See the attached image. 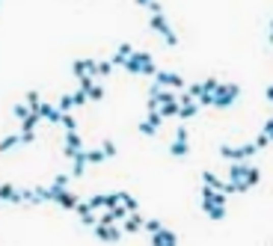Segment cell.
I'll return each instance as SVG.
<instances>
[{
  "label": "cell",
  "mask_w": 273,
  "mask_h": 246,
  "mask_svg": "<svg viewBox=\"0 0 273 246\" xmlns=\"http://www.w3.org/2000/svg\"><path fill=\"white\" fill-rule=\"evenodd\" d=\"M226 205H229V196L226 193L211 190V187H202V211L208 213L211 223H223V220H226Z\"/></svg>",
  "instance_id": "obj_1"
},
{
  "label": "cell",
  "mask_w": 273,
  "mask_h": 246,
  "mask_svg": "<svg viewBox=\"0 0 273 246\" xmlns=\"http://www.w3.org/2000/svg\"><path fill=\"white\" fill-rule=\"evenodd\" d=\"M128 74H143V77H154L157 74V66H154V56L149 51H134L128 56V63L122 66Z\"/></svg>",
  "instance_id": "obj_2"
},
{
  "label": "cell",
  "mask_w": 273,
  "mask_h": 246,
  "mask_svg": "<svg viewBox=\"0 0 273 246\" xmlns=\"http://www.w3.org/2000/svg\"><path fill=\"white\" fill-rule=\"evenodd\" d=\"M258 148L256 142H247V145H229V142H223L220 145V158L229 160V163H247L250 158H256Z\"/></svg>",
  "instance_id": "obj_3"
},
{
  "label": "cell",
  "mask_w": 273,
  "mask_h": 246,
  "mask_svg": "<svg viewBox=\"0 0 273 246\" xmlns=\"http://www.w3.org/2000/svg\"><path fill=\"white\" fill-rule=\"evenodd\" d=\"M240 98V86L238 83H232V80H220V86L214 92V107L217 110H226V107H232L235 101Z\"/></svg>",
  "instance_id": "obj_4"
},
{
  "label": "cell",
  "mask_w": 273,
  "mask_h": 246,
  "mask_svg": "<svg viewBox=\"0 0 273 246\" xmlns=\"http://www.w3.org/2000/svg\"><path fill=\"white\" fill-rule=\"evenodd\" d=\"M149 27H152L154 33L160 36V39H163L170 48H175V45H178V33L172 30V24L167 21V15H163V12H160V15H149Z\"/></svg>",
  "instance_id": "obj_5"
},
{
  "label": "cell",
  "mask_w": 273,
  "mask_h": 246,
  "mask_svg": "<svg viewBox=\"0 0 273 246\" xmlns=\"http://www.w3.org/2000/svg\"><path fill=\"white\" fill-rule=\"evenodd\" d=\"M253 169H256V166H253L250 160H247V163H229V175H226V181H229V184H240L243 193H250V190H247V178H250Z\"/></svg>",
  "instance_id": "obj_6"
},
{
  "label": "cell",
  "mask_w": 273,
  "mask_h": 246,
  "mask_svg": "<svg viewBox=\"0 0 273 246\" xmlns=\"http://www.w3.org/2000/svg\"><path fill=\"white\" fill-rule=\"evenodd\" d=\"M154 83H157L160 89H172V92H184V89H187V83H184L181 74H175V71H163V69L154 74Z\"/></svg>",
  "instance_id": "obj_7"
},
{
  "label": "cell",
  "mask_w": 273,
  "mask_h": 246,
  "mask_svg": "<svg viewBox=\"0 0 273 246\" xmlns=\"http://www.w3.org/2000/svg\"><path fill=\"white\" fill-rule=\"evenodd\" d=\"M199 110H202V107L196 104V98H190L187 92H178V119H181V122L193 119Z\"/></svg>",
  "instance_id": "obj_8"
},
{
  "label": "cell",
  "mask_w": 273,
  "mask_h": 246,
  "mask_svg": "<svg viewBox=\"0 0 273 246\" xmlns=\"http://www.w3.org/2000/svg\"><path fill=\"white\" fill-rule=\"evenodd\" d=\"M33 140H36V134H9V137L0 140V155H6L12 148H21V145H30Z\"/></svg>",
  "instance_id": "obj_9"
},
{
  "label": "cell",
  "mask_w": 273,
  "mask_h": 246,
  "mask_svg": "<svg viewBox=\"0 0 273 246\" xmlns=\"http://www.w3.org/2000/svg\"><path fill=\"white\" fill-rule=\"evenodd\" d=\"M71 71H74V77H98V59H92V56H80V59H74L71 63Z\"/></svg>",
  "instance_id": "obj_10"
},
{
  "label": "cell",
  "mask_w": 273,
  "mask_h": 246,
  "mask_svg": "<svg viewBox=\"0 0 273 246\" xmlns=\"http://www.w3.org/2000/svg\"><path fill=\"white\" fill-rule=\"evenodd\" d=\"M84 151V140H80V134L74 131V134H66V145H63V158L66 160H74L77 155Z\"/></svg>",
  "instance_id": "obj_11"
},
{
  "label": "cell",
  "mask_w": 273,
  "mask_h": 246,
  "mask_svg": "<svg viewBox=\"0 0 273 246\" xmlns=\"http://www.w3.org/2000/svg\"><path fill=\"white\" fill-rule=\"evenodd\" d=\"M95 237L98 240H104V243H119L122 240V229L119 226H95Z\"/></svg>",
  "instance_id": "obj_12"
},
{
  "label": "cell",
  "mask_w": 273,
  "mask_h": 246,
  "mask_svg": "<svg viewBox=\"0 0 273 246\" xmlns=\"http://www.w3.org/2000/svg\"><path fill=\"white\" fill-rule=\"evenodd\" d=\"M53 202H57L63 211H74V208L80 205V199L71 193V190H53Z\"/></svg>",
  "instance_id": "obj_13"
},
{
  "label": "cell",
  "mask_w": 273,
  "mask_h": 246,
  "mask_svg": "<svg viewBox=\"0 0 273 246\" xmlns=\"http://www.w3.org/2000/svg\"><path fill=\"white\" fill-rule=\"evenodd\" d=\"M0 202L21 205V202H24V190H18L15 184H0Z\"/></svg>",
  "instance_id": "obj_14"
},
{
  "label": "cell",
  "mask_w": 273,
  "mask_h": 246,
  "mask_svg": "<svg viewBox=\"0 0 273 246\" xmlns=\"http://www.w3.org/2000/svg\"><path fill=\"white\" fill-rule=\"evenodd\" d=\"M152 246H178V234L163 226L157 234H152Z\"/></svg>",
  "instance_id": "obj_15"
},
{
  "label": "cell",
  "mask_w": 273,
  "mask_h": 246,
  "mask_svg": "<svg viewBox=\"0 0 273 246\" xmlns=\"http://www.w3.org/2000/svg\"><path fill=\"white\" fill-rule=\"evenodd\" d=\"M143 226H146V220H143V213L137 211V213H128V217H125V226H122V231L134 234V231H140Z\"/></svg>",
  "instance_id": "obj_16"
},
{
  "label": "cell",
  "mask_w": 273,
  "mask_h": 246,
  "mask_svg": "<svg viewBox=\"0 0 273 246\" xmlns=\"http://www.w3.org/2000/svg\"><path fill=\"white\" fill-rule=\"evenodd\" d=\"M131 53H134V48H131V45H128V42H122L119 48H116V53H113V56H110V63H113V66H125V63H128V56H131Z\"/></svg>",
  "instance_id": "obj_17"
},
{
  "label": "cell",
  "mask_w": 273,
  "mask_h": 246,
  "mask_svg": "<svg viewBox=\"0 0 273 246\" xmlns=\"http://www.w3.org/2000/svg\"><path fill=\"white\" fill-rule=\"evenodd\" d=\"M202 187H211V190H220V193H223V187H226V178L214 175V172H202Z\"/></svg>",
  "instance_id": "obj_18"
},
{
  "label": "cell",
  "mask_w": 273,
  "mask_h": 246,
  "mask_svg": "<svg viewBox=\"0 0 273 246\" xmlns=\"http://www.w3.org/2000/svg\"><path fill=\"white\" fill-rule=\"evenodd\" d=\"M42 119H48L51 125H60L63 122V113H60L53 104H45V101H42Z\"/></svg>",
  "instance_id": "obj_19"
},
{
  "label": "cell",
  "mask_w": 273,
  "mask_h": 246,
  "mask_svg": "<svg viewBox=\"0 0 273 246\" xmlns=\"http://www.w3.org/2000/svg\"><path fill=\"white\" fill-rule=\"evenodd\" d=\"M170 155H172V158H187V155H190V140H172Z\"/></svg>",
  "instance_id": "obj_20"
},
{
  "label": "cell",
  "mask_w": 273,
  "mask_h": 246,
  "mask_svg": "<svg viewBox=\"0 0 273 246\" xmlns=\"http://www.w3.org/2000/svg\"><path fill=\"white\" fill-rule=\"evenodd\" d=\"M86 166H89V163H86V151H80L77 158L71 160V178H80L86 172Z\"/></svg>",
  "instance_id": "obj_21"
},
{
  "label": "cell",
  "mask_w": 273,
  "mask_h": 246,
  "mask_svg": "<svg viewBox=\"0 0 273 246\" xmlns=\"http://www.w3.org/2000/svg\"><path fill=\"white\" fill-rule=\"evenodd\" d=\"M119 205H122L128 213H137V211H140V202H137L131 193H119Z\"/></svg>",
  "instance_id": "obj_22"
},
{
  "label": "cell",
  "mask_w": 273,
  "mask_h": 246,
  "mask_svg": "<svg viewBox=\"0 0 273 246\" xmlns=\"http://www.w3.org/2000/svg\"><path fill=\"white\" fill-rule=\"evenodd\" d=\"M57 110H60V113H63V116H66V113H71V110H74V101H71V92H66V95H60V101H57Z\"/></svg>",
  "instance_id": "obj_23"
},
{
  "label": "cell",
  "mask_w": 273,
  "mask_h": 246,
  "mask_svg": "<svg viewBox=\"0 0 273 246\" xmlns=\"http://www.w3.org/2000/svg\"><path fill=\"white\" fill-rule=\"evenodd\" d=\"M42 122V116H36V113H30V119H24L21 122V134H36V125Z\"/></svg>",
  "instance_id": "obj_24"
},
{
  "label": "cell",
  "mask_w": 273,
  "mask_h": 246,
  "mask_svg": "<svg viewBox=\"0 0 273 246\" xmlns=\"http://www.w3.org/2000/svg\"><path fill=\"white\" fill-rule=\"evenodd\" d=\"M101 151H104V158H107V160L119 155V148H116V142H113V140H104L101 142Z\"/></svg>",
  "instance_id": "obj_25"
},
{
  "label": "cell",
  "mask_w": 273,
  "mask_h": 246,
  "mask_svg": "<svg viewBox=\"0 0 273 246\" xmlns=\"http://www.w3.org/2000/svg\"><path fill=\"white\" fill-rule=\"evenodd\" d=\"M104 196H107V193H98V196H92V199H89V211H107Z\"/></svg>",
  "instance_id": "obj_26"
},
{
  "label": "cell",
  "mask_w": 273,
  "mask_h": 246,
  "mask_svg": "<svg viewBox=\"0 0 273 246\" xmlns=\"http://www.w3.org/2000/svg\"><path fill=\"white\" fill-rule=\"evenodd\" d=\"M199 86H202V92H211V95H214L217 86H220V80H217V77H208V80H199Z\"/></svg>",
  "instance_id": "obj_27"
},
{
  "label": "cell",
  "mask_w": 273,
  "mask_h": 246,
  "mask_svg": "<svg viewBox=\"0 0 273 246\" xmlns=\"http://www.w3.org/2000/svg\"><path fill=\"white\" fill-rule=\"evenodd\" d=\"M12 113H15V119H18V122L30 119V107H27V104H15V107H12Z\"/></svg>",
  "instance_id": "obj_28"
},
{
  "label": "cell",
  "mask_w": 273,
  "mask_h": 246,
  "mask_svg": "<svg viewBox=\"0 0 273 246\" xmlns=\"http://www.w3.org/2000/svg\"><path fill=\"white\" fill-rule=\"evenodd\" d=\"M101 160H107L101 148H95V151H86V163H89V166H95V163H101Z\"/></svg>",
  "instance_id": "obj_29"
},
{
  "label": "cell",
  "mask_w": 273,
  "mask_h": 246,
  "mask_svg": "<svg viewBox=\"0 0 273 246\" xmlns=\"http://www.w3.org/2000/svg\"><path fill=\"white\" fill-rule=\"evenodd\" d=\"M63 128H66V134H74V131H77V122H74V116H71V113H66V116H63Z\"/></svg>",
  "instance_id": "obj_30"
},
{
  "label": "cell",
  "mask_w": 273,
  "mask_h": 246,
  "mask_svg": "<svg viewBox=\"0 0 273 246\" xmlns=\"http://www.w3.org/2000/svg\"><path fill=\"white\" fill-rule=\"evenodd\" d=\"M71 101H74V107H86V104H89V95L77 89V92H71Z\"/></svg>",
  "instance_id": "obj_31"
},
{
  "label": "cell",
  "mask_w": 273,
  "mask_h": 246,
  "mask_svg": "<svg viewBox=\"0 0 273 246\" xmlns=\"http://www.w3.org/2000/svg\"><path fill=\"white\" fill-rule=\"evenodd\" d=\"M77 83H80V92H86V95H89V89L95 86V77H89V74H84V77H77Z\"/></svg>",
  "instance_id": "obj_32"
},
{
  "label": "cell",
  "mask_w": 273,
  "mask_h": 246,
  "mask_svg": "<svg viewBox=\"0 0 273 246\" xmlns=\"http://www.w3.org/2000/svg\"><path fill=\"white\" fill-rule=\"evenodd\" d=\"M146 122L152 125L154 131H160V125H163V116H160V110H154V113H149V119Z\"/></svg>",
  "instance_id": "obj_33"
},
{
  "label": "cell",
  "mask_w": 273,
  "mask_h": 246,
  "mask_svg": "<svg viewBox=\"0 0 273 246\" xmlns=\"http://www.w3.org/2000/svg\"><path fill=\"white\" fill-rule=\"evenodd\" d=\"M68 178H71V175H66V172H63V175H57L51 187H53V190H68Z\"/></svg>",
  "instance_id": "obj_34"
},
{
  "label": "cell",
  "mask_w": 273,
  "mask_h": 246,
  "mask_svg": "<svg viewBox=\"0 0 273 246\" xmlns=\"http://www.w3.org/2000/svg\"><path fill=\"white\" fill-rule=\"evenodd\" d=\"M80 223H84L86 229H95V226H98V217H95V211L84 213V217H80Z\"/></svg>",
  "instance_id": "obj_35"
},
{
  "label": "cell",
  "mask_w": 273,
  "mask_h": 246,
  "mask_svg": "<svg viewBox=\"0 0 273 246\" xmlns=\"http://www.w3.org/2000/svg\"><path fill=\"white\" fill-rule=\"evenodd\" d=\"M113 71V63L110 59H98V77H107Z\"/></svg>",
  "instance_id": "obj_36"
},
{
  "label": "cell",
  "mask_w": 273,
  "mask_h": 246,
  "mask_svg": "<svg viewBox=\"0 0 273 246\" xmlns=\"http://www.w3.org/2000/svg\"><path fill=\"white\" fill-rule=\"evenodd\" d=\"M98 226H116V217H113V211H104L101 217H98Z\"/></svg>",
  "instance_id": "obj_37"
},
{
  "label": "cell",
  "mask_w": 273,
  "mask_h": 246,
  "mask_svg": "<svg viewBox=\"0 0 273 246\" xmlns=\"http://www.w3.org/2000/svg\"><path fill=\"white\" fill-rule=\"evenodd\" d=\"M104 98V86L101 83H95V86L89 89V101H101Z\"/></svg>",
  "instance_id": "obj_38"
},
{
  "label": "cell",
  "mask_w": 273,
  "mask_h": 246,
  "mask_svg": "<svg viewBox=\"0 0 273 246\" xmlns=\"http://www.w3.org/2000/svg\"><path fill=\"white\" fill-rule=\"evenodd\" d=\"M267 145H270V137H267L264 131H258V137H256V148L261 151V148H267Z\"/></svg>",
  "instance_id": "obj_39"
},
{
  "label": "cell",
  "mask_w": 273,
  "mask_h": 246,
  "mask_svg": "<svg viewBox=\"0 0 273 246\" xmlns=\"http://www.w3.org/2000/svg\"><path fill=\"white\" fill-rule=\"evenodd\" d=\"M143 229L149 231V234H157L163 226H160V220H146V226H143Z\"/></svg>",
  "instance_id": "obj_40"
},
{
  "label": "cell",
  "mask_w": 273,
  "mask_h": 246,
  "mask_svg": "<svg viewBox=\"0 0 273 246\" xmlns=\"http://www.w3.org/2000/svg\"><path fill=\"white\" fill-rule=\"evenodd\" d=\"M146 9H149V15H160V12H163V6H160V0H152V3L146 6Z\"/></svg>",
  "instance_id": "obj_41"
},
{
  "label": "cell",
  "mask_w": 273,
  "mask_h": 246,
  "mask_svg": "<svg viewBox=\"0 0 273 246\" xmlns=\"http://www.w3.org/2000/svg\"><path fill=\"white\" fill-rule=\"evenodd\" d=\"M175 140H190V131L184 128V125H181V128L175 131Z\"/></svg>",
  "instance_id": "obj_42"
},
{
  "label": "cell",
  "mask_w": 273,
  "mask_h": 246,
  "mask_svg": "<svg viewBox=\"0 0 273 246\" xmlns=\"http://www.w3.org/2000/svg\"><path fill=\"white\" fill-rule=\"evenodd\" d=\"M261 131H264V134L270 137V142H273V119H267V122H264V128H261Z\"/></svg>",
  "instance_id": "obj_43"
},
{
  "label": "cell",
  "mask_w": 273,
  "mask_h": 246,
  "mask_svg": "<svg viewBox=\"0 0 273 246\" xmlns=\"http://www.w3.org/2000/svg\"><path fill=\"white\" fill-rule=\"evenodd\" d=\"M264 98H267V101H270V104H273V83H270V86H267V89H264Z\"/></svg>",
  "instance_id": "obj_44"
},
{
  "label": "cell",
  "mask_w": 273,
  "mask_h": 246,
  "mask_svg": "<svg viewBox=\"0 0 273 246\" xmlns=\"http://www.w3.org/2000/svg\"><path fill=\"white\" fill-rule=\"evenodd\" d=\"M137 6H149V3H152V0H134Z\"/></svg>",
  "instance_id": "obj_45"
},
{
  "label": "cell",
  "mask_w": 273,
  "mask_h": 246,
  "mask_svg": "<svg viewBox=\"0 0 273 246\" xmlns=\"http://www.w3.org/2000/svg\"><path fill=\"white\" fill-rule=\"evenodd\" d=\"M267 39H270V45H273V18H270V33H267Z\"/></svg>",
  "instance_id": "obj_46"
},
{
  "label": "cell",
  "mask_w": 273,
  "mask_h": 246,
  "mask_svg": "<svg viewBox=\"0 0 273 246\" xmlns=\"http://www.w3.org/2000/svg\"><path fill=\"white\" fill-rule=\"evenodd\" d=\"M270 246H273V243H270Z\"/></svg>",
  "instance_id": "obj_47"
}]
</instances>
